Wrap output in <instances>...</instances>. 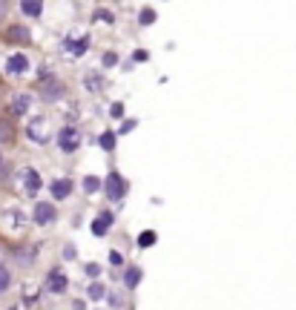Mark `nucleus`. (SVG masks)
<instances>
[{
    "label": "nucleus",
    "instance_id": "f257e3e1",
    "mask_svg": "<svg viewBox=\"0 0 296 310\" xmlns=\"http://www.w3.org/2000/svg\"><path fill=\"white\" fill-rule=\"evenodd\" d=\"M124 193H126V181L118 172H109L107 175V198L118 201V198H124Z\"/></svg>",
    "mask_w": 296,
    "mask_h": 310
},
{
    "label": "nucleus",
    "instance_id": "f03ea898",
    "mask_svg": "<svg viewBox=\"0 0 296 310\" xmlns=\"http://www.w3.org/2000/svg\"><path fill=\"white\" fill-rule=\"evenodd\" d=\"M58 144H61L63 152H75L78 144H81V135H78V129L66 126V129H61V135H58Z\"/></svg>",
    "mask_w": 296,
    "mask_h": 310
},
{
    "label": "nucleus",
    "instance_id": "7ed1b4c3",
    "mask_svg": "<svg viewBox=\"0 0 296 310\" xmlns=\"http://www.w3.org/2000/svg\"><path fill=\"white\" fill-rule=\"evenodd\" d=\"M55 218H58V213H55V207L49 201H37L35 204V224H52Z\"/></svg>",
    "mask_w": 296,
    "mask_h": 310
},
{
    "label": "nucleus",
    "instance_id": "20e7f679",
    "mask_svg": "<svg viewBox=\"0 0 296 310\" xmlns=\"http://www.w3.org/2000/svg\"><path fill=\"white\" fill-rule=\"evenodd\" d=\"M66 287H69V282H66V276H63L61 270H52V273L46 276V290H52V293H66Z\"/></svg>",
    "mask_w": 296,
    "mask_h": 310
},
{
    "label": "nucleus",
    "instance_id": "39448f33",
    "mask_svg": "<svg viewBox=\"0 0 296 310\" xmlns=\"http://www.w3.org/2000/svg\"><path fill=\"white\" fill-rule=\"evenodd\" d=\"M6 69H9L12 72V75H23V72H26L29 69V58H26V55H12V58H9V63H6Z\"/></svg>",
    "mask_w": 296,
    "mask_h": 310
},
{
    "label": "nucleus",
    "instance_id": "423d86ee",
    "mask_svg": "<svg viewBox=\"0 0 296 310\" xmlns=\"http://www.w3.org/2000/svg\"><path fill=\"white\" fill-rule=\"evenodd\" d=\"M52 195L55 198H61V201L63 198H69L72 195V181L69 178H58V181H52Z\"/></svg>",
    "mask_w": 296,
    "mask_h": 310
},
{
    "label": "nucleus",
    "instance_id": "0eeeda50",
    "mask_svg": "<svg viewBox=\"0 0 296 310\" xmlns=\"http://www.w3.org/2000/svg\"><path fill=\"white\" fill-rule=\"evenodd\" d=\"M109 224H112V213H101L98 218L92 222V233H95V236H107Z\"/></svg>",
    "mask_w": 296,
    "mask_h": 310
},
{
    "label": "nucleus",
    "instance_id": "6e6552de",
    "mask_svg": "<svg viewBox=\"0 0 296 310\" xmlns=\"http://www.w3.org/2000/svg\"><path fill=\"white\" fill-rule=\"evenodd\" d=\"M29 29L26 26H18V23H15V26H9L6 29V40H15V43H23V40H29Z\"/></svg>",
    "mask_w": 296,
    "mask_h": 310
},
{
    "label": "nucleus",
    "instance_id": "1a4fd4ad",
    "mask_svg": "<svg viewBox=\"0 0 296 310\" xmlns=\"http://www.w3.org/2000/svg\"><path fill=\"white\" fill-rule=\"evenodd\" d=\"M20 12L29 15V18H40V15H44V3H40V0H23V3H20Z\"/></svg>",
    "mask_w": 296,
    "mask_h": 310
},
{
    "label": "nucleus",
    "instance_id": "9d476101",
    "mask_svg": "<svg viewBox=\"0 0 296 310\" xmlns=\"http://www.w3.org/2000/svg\"><path fill=\"white\" fill-rule=\"evenodd\" d=\"M29 138H32V141H40V144L46 141V132H44V118H35V121L29 124Z\"/></svg>",
    "mask_w": 296,
    "mask_h": 310
},
{
    "label": "nucleus",
    "instance_id": "9b49d317",
    "mask_svg": "<svg viewBox=\"0 0 296 310\" xmlns=\"http://www.w3.org/2000/svg\"><path fill=\"white\" fill-rule=\"evenodd\" d=\"M23 181H26L29 193H37V190H40V178H37L35 169H26V172H23Z\"/></svg>",
    "mask_w": 296,
    "mask_h": 310
},
{
    "label": "nucleus",
    "instance_id": "f8f14e48",
    "mask_svg": "<svg viewBox=\"0 0 296 310\" xmlns=\"http://www.w3.org/2000/svg\"><path fill=\"white\" fill-rule=\"evenodd\" d=\"M138 282H141V267H130V270H126V276H124V284L133 290Z\"/></svg>",
    "mask_w": 296,
    "mask_h": 310
},
{
    "label": "nucleus",
    "instance_id": "ddd939ff",
    "mask_svg": "<svg viewBox=\"0 0 296 310\" xmlns=\"http://www.w3.org/2000/svg\"><path fill=\"white\" fill-rule=\"evenodd\" d=\"M87 296H90L92 301H101V299H104V296H107V287L95 282V284H90V287H87Z\"/></svg>",
    "mask_w": 296,
    "mask_h": 310
},
{
    "label": "nucleus",
    "instance_id": "4468645a",
    "mask_svg": "<svg viewBox=\"0 0 296 310\" xmlns=\"http://www.w3.org/2000/svg\"><path fill=\"white\" fill-rule=\"evenodd\" d=\"M12 109H15V115H23L29 109V95H15V101H12Z\"/></svg>",
    "mask_w": 296,
    "mask_h": 310
},
{
    "label": "nucleus",
    "instance_id": "2eb2a0df",
    "mask_svg": "<svg viewBox=\"0 0 296 310\" xmlns=\"http://www.w3.org/2000/svg\"><path fill=\"white\" fill-rule=\"evenodd\" d=\"M155 239H158V236H155V230H144L141 236H138V247H144V250H147V247H153Z\"/></svg>",
    "mask_w": 296,
    "mask_h": 310
},
{
    "label": "nucleus",
    "instance_id": "dca6fc26",
    "mask_svg": "<svg viewBox=\"0 0 296 310\" xmlns=\"http://www.w3.org/2000/svg\"><path fill=\"white\" fill-rule=\"evenodd\" d=\"M138 23H141V26H153V23H155V12L150 9V6H147V9H141V15H138Z\"/></svg>",
    "mask_w": 296,
    "mask_h": 310
},
{
    "label": "nucleus",
    "instance_id": "f3484780",
    "mask_svg": "<svg viewBox=\"0 0 296 310\" xmlns=\"http://www.w3.org/2000/svg\"><path fill=\"white\" fill-rule=\"evenodd\" d=\"M101 147H104L107 152L115 150V132H104V135H101Z\"/></svg>",
    "mask_w": 296,
    "mask_h": 310
},
{
    "label": "nucleus",
    "instance_id": "a211bd4d",
    "mask_svg": "<svg viewBox=\"0 0 296 310\" xmlns=\"http://www.w3.org/2000/svg\"><path fill=\"white\" fill-rule=\"evenodd\" d=\"M83 190H87V193H98V190H101V181H98V178H92V175H87V178H83Z\"/></svg>",
    "mask_w": 296,
    "mask_h": 310
},
{
    "label": "nucleus",
    "instance_id": "6ab92c4d",
    "mask_svg": "<svg viewBox=\"0 0 296 310\" xmlns=\"http://www.w3.org/2000/svg\"><path fill=\"white\" fill-rule=\"evenodd\" d=\"M9 282H12L9 270H6V267L0 264V293H3V290H6V287H9Z\"/></svg>",
    "mask_w": 296,
    "mask_h": 310
},
{
    "label": "nucleus",
    "instance_id": "aec40b11",
    "mask_svg": "<svg viewBox=\"0 0 296 310\" xmlns=\"http://www.w3.org/2000/svg\"><path fill=\"white\" fill-rule=\"evenodd\" d=\"M87 86H90V89H101V86H104V78H101V75H87Z\"/></svg>",
    "mask_w": 296,
    "mask_h": 310
},
{
    "label": "nucleus",
    "instance_id": "412c9836",
    "mask_svg": "<svg viewBox=\"0 0 296 310\" xmlns=\"http://www.w3.org/2000/svg\"><path fill=\"white\" fill-rule=\"evenodd\" d=\"M133 129H135V121L130 118V121H124V124L118 126V135H126V132H133Z\"/></svg>",
    "mask_w": 296,
    "mask_h": 310
},
{
    "label": "nucleus",
    "instance_id": "4be33fe9",
    "mask_svg": "<svg viewBox=\"0 0 296 310\" xmlns=\"http://www.w3.org/2000/svg\"><path fill=\"white\" fill-rule=\"evenodd\" d=\"M109 115L112 118H124V104H112V107H109Z\"/></svg>",
    "mask_w": 296,
    "mask_h": 310
},
{
    "label": "nucleus",
    "instance_id": "5701e85b",
    "mask_svg": "<svg viewBox=\"0 0 296 310\" xmlns=\"http://www.w3.org/2000/svg\"><path fill=\"white\" fill-rule=\"evenodd\" d=\"M133 61H135V63H144V61H150V52H147V49H138V52L133 55Z\"/></svg>",
    "mask_w": 296,
    "mask_h": 310
},
{
    "label": "nucleus",
    "instance_id": "b1692460",
    "mask_svg": "<svg viewBox=\"0 0 296 310\" xmlns=\"http://www.w3.org/2000/svg\"><path fill=\"white\" fill-rule=\"evenodd\" d=\"M95 15H98V18L104 20V23H112V20H115V18H112V12H107V9H98Z\"/></svg>",
    "mask_w": 296,
    "mask_h": 310
},
{
    "label": "nucleus",
    "instance_id": "393cba45",
    "mask_svg": "<svg viewBox=\"0 0 296 310\" xmlns=\"http://www.w3.org/2000/svg\"><path fill=\"white\" fill-rule=\"evenodd\" d=\"M44 95H46V98H58V95H61V86H58V83H55V86H46Z\"/></svg>",
    "mask_w": 296,
    "mask_h": 310
},
{
    "label": "nucleus",
    "instance_id": "a878e982",
    "mask_svg": "<svg viewBox=\"0 0 296 310\" xmlns=\"http://www.w3.org/2000/svg\"><path fill=\"white\" fill-rule=\"evenodd\" d=\"M115 63H118V55L115 52H107V55H104V66H115Z\"/></svg>",
    "mask_w": 296,
    "mask_h": 310
},
{
    "label": "nucleus",
    "instance_id": "bb28decb",
    "mask_svg": "<svg viewBox=\"0 0 296 310\" xmlns=\"http://www.w3.org/2000/svg\"><path fill=\"white\" fill-rule=\"evenodd\" d=\"M87 276H92V279H98V276H101V267L95 264V261H92V264H87Z\"/></svg>",
    "mask_w": 296,
    "mask_h": 310
},
{
    "label": "nucleus",
    "instance_id": "cd10ccee",
    "mask_svg": "<svg viewBox=\"0 0 296 310\" xmlns=\"http://www.w3.org/2000/svg\"><path fill=\"white\" fill-rule=\"evenodd\" d=\"M109 261H112V264H124V256H121V253H118V250H112V253H109Z\"/></svg>",
    "mask_w": 296,
    "mask_h": 310
},
{
    "label": "nucleus",
    "instance_id": "c85d7f7f",
    "mask_svg": "<svg viewBox=\"0 0 296 310\" xmlns=\"http://www.w3.org/2000/svg\"><path fill=\"white\" fill-rule=\"evenodd\" d=\"M0 138H3V141H9L12 138V126L9 124H0Z\"/></svg>",
    "mask_w": 296,
    "mask_h": 310
},
{
    "label": "nucleus",
    "instance_id": "c756f323",
    "mask_svg": "<svg viewBox=\"0 0 296 310\" xmlns=\"http://www.w3.org/2000/svg\"><path fill=\"white\" fill-rule=\"evenodd\" d=\"M63 256H66V258H75V256H78V250H75V247H66V250H63Z\"/></svg>",
    "mask_w": 296,
    "mask_h": 310
},
{
    "label": "nucleus",
    "instance_id": "7c9ffc66",
    "mask_svg": "<svg viewBox=\"0 0 296 310\" xmlns=\"http://www.w3.org/2000/svg\"><path fill=\"white\" fill-rule=\"evenodd\" d=\"M0 172H3V155H0Z\"/></svg>",
    "mask_w": 296,
    "mask_h": 310
},
{
    "label": "nucleus",
    "instance_id": "2f4dec72",
    "mask_svg": "<svg viewBox=\"0 0 296 310\" xmlns=\"http://www.w3.org/2000/svg\"><path fill=\"white\" fill-rule=\"evenodd\" d=\"M12 310H18V307H12Z\"/></svg>",
    "mask_w": 296,
    "mask_h": 310
}]
</instances>
